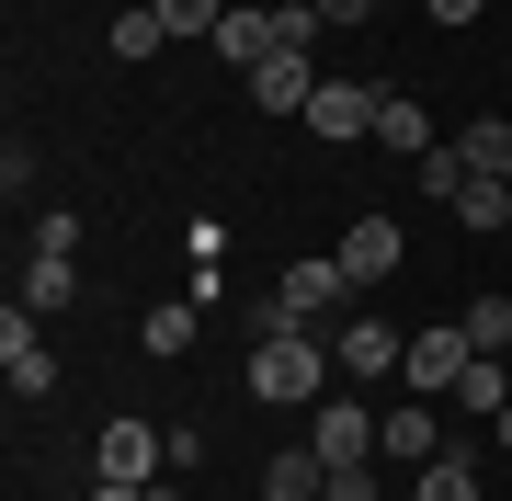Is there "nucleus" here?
<instances>
[{"instance_id": "nucleus-1", "label": "nucleus", "mask_w": 512, "mask_h": 501, "mask_svg": "<svg viewBox=\"0 0 512 501\" xmlns=\"http://www.w3.org/2000/svg\"><path fill=\"white\" fill-rule=\"evenodd\" d=\"M330 376H342V365H330L319 331H285V319H274V331L251 342V399H262V410H319Z\"/></svg>"}, {"instance_id": "nucleus-2", "label": "nucleus", "mask_w": 512, "mask_h": 501, "mask_svg": "<svg viewBox=\"0 0 512 501\" xmlns=\"http://www.w3.org/2000/svg\"><path fill=\"white\" fill-rule=\"evenodd\" d=\"M274 319L285 331H319V319H353V274L330 251H296L285 262V285H274Z\"/></svg>"}, {"instance_id": "nucleus-3", "label": "nucleus", "mask_w": 512, "mask_h": 501, "mask_svg": "<svg viewBox=\"0 0 512 501\" xmlns=\"http://www.w3.org/2000/svg\"><path fill=\"white\" fill-rule=\"evenodd\" d=\"M399 353H410V331H399V319H376V308H353L342 331H330V365H342V388H387V376H399Z\"/></svg>"}, {"instance_id": "nucleus-4", "label": "nucleus", "mask_w": 512, "mask_h": 501, "mask_svg": "<svg viewBox=\"0 0 512 501\" xmlns=\"http://www.w3.org/2000/svg\"><path fill=\"white\" fill-rule=\"evenodd\" d=\"M296 445H319V467H376V410H365V388H330Z\"/></svg>"}, {"instance_id": "nucleus-5", "label": "nucleus", "mask_w": 512, "mask_h": 501, "mask_svg": "<svg viewBox=\"0 0 512 501\" xmlns=\"http://www.w3.org/2000/svg\"><path fill=\"white\" fill-rule=\"evenodd\" d=\"M478 365V342H467V319H444V331H410V353H399V388L410 399H456V376Z\"/></svg>"}, {"instance_id": "nucleus-6", "label": "nucleus", "mask_w": 512, "mask_h": 501, "mask_svg": "<svg viewBox=\"0 0 512 501\" xmlns=\"http://www.w3.org/2000/svg\"><path fill=\"white\" fill-rule=\"evenodd\" d=\"M92 479H126V490L171 479V433H160V422H103V445H92Z\"/></svg>"}, {"instance_id": "nucleus-7", "label": "nucleus", "mask_w": 512, "mask_h": 501, "mask_svg": "<svg viewBox=\"0 0 512 501\" xmlns=\"http://www.w3.org/2000/svg\"><path fill=\"white\" fill-rule=\"evenodd\" d=\"M399 251H410V240H399V217H353L342 240H330V262L353 274V297H376V285L399 274Z\"/></svg>"}, {"instance_id": "nucleus-8", "label": "nucleus", "mask_w": 512, "mask_h": 501, "mask_svg": "<svg viewBox=\"0 0 512 501\" xmlns=\"http://www.w3.org/2000/svg\"><path fill=\"white\" fill-rule=\"evenodd\" d=\"M0 376H12V399H46L57 388V353H46V331H35L23 297H12V319H0Z\"/></svg>"}, {"instance_id": "nucleus-9", "label": "nucleus", "mask_w": 512, "mask_h": 501, "mask_svg": "<svg viewBox=\"0 0 512 501\" xmlns=\"http://www.w3.org/2000/svg\"><path fill=\"white\" fill-rule=\"evenodd\" d=\"M444 445H456V433H444V410H433V399H399V410L376 422V456H387V467H433Z\"/></svg>"}, {"instance_id": "nucleus-10", "label": "nucleus", "mask_w": 512, "mask_h": 501, "mask_svg": "<svg viewBox=\"0 0 512 501\" xmlns=\"http://www.w3.org/2000/svg\"><path fill=\"white\" fill-rule=\"evenodd\" d=\"M308 137H330V149L376 137V80H319V103H308Z\"/></svg>"}, {"instance_id": "nucleus-11", "label": "nucleus", "mask_w": 512, "mask_h": 501, "mask_svg": "<svg viewBox=\"0 0 512 501\" xmlns=\"http://www.w3.org/2000/svg\"><path fill=\"white\" fill-rule=\"evenodd\" d=\"M205 46H217V57H228V69H239V80H251V69H262V57H285V23H274V12H251V0H228V23H217V35H205Z\"/></svg>"}, {"instance_id": "nucleus-12", "label": "nucleus", "mask_w": 512, "mask_h": 501, "mask_svg": "<svg viewBox=\"0 0 512 501\" xmlns=\"http://www.w3.org/2000/svg\"><path fill=\"white\" fill-rule=\"evenodd\" d=\"M308 103H319L308 46H285V57H262V69H251V114H308Z\"/></svg>"}, {"instance_id": "nucleus-13", "label": "nucleus", "mask_w": 512, "mask_h": 501, "mask_svg": "<svg viewBox=\"0 0 512 501\" xmlns=\"http://www.w3.org/2000/svg\"><path fill=\"white\" fill-rule=\"evenodd\" d=\"M376 149H387V160H433V149H444L433 114H421V92H376Z\"/></svg>"}, {"instance_id": "nucleus-14", "label": "nucleus", "mask_w": 512, "mask_h": 501, "mask_svg": "<svg viewBox=\"0 0 512 501\" xmlns=\"http://www.w3.org/2000/svg\"><path fill=\"white\" fill-rule=\"evenodd\" d=\"M456 410H467V422H478V433H490V422H501V410H512V353H478V365L456 376Z\"/></svg>"}, {"instance_id": "nucleus-15", "label": "nucleus", "mask_w": 512, "mask_h": 501, "mask_svg": "<svg viewBox=\"0 0 512 501\" xmlns=\"http://www.w3.org/2000/svg\"><path fill=\"white\" fill-rule=\"evenodd\" d=\"M69 297H80V262H69V251H23V308L57 319Z\"/></svg>"}, {"instance_id": "nucleus-16", "label": "nucleus", "mask_w": 512, "mask_h": 501, "mask_svg": "<svg viewBox=\"0 0 512 501\" xmlns=\"http://www.w3.org/2000/svg\"><path fill=\"white\" fill-rule=\"evenodd\" d=\"M194 331H205V308H194V297H171V308H148V319H137V353L183 365V353H194Z\"/></svg>"}, {"instance_id": "nucleus-17", "label": "nucleus", "mask_w": 512, "mask_h": 501, "mask_svg": "<svg viewBox=\"0 0 512 501\" xmlns=\"http://www.w3.org/2000/svg\"><path fill=\"white\" fill-rule=\"evenodd\" d=\"M456 228H467V240H501V228H512V183L467 171V183H456Z\"/></svg>"}, {"instance_id": "nucleus-18", "label": "nucleus", "mask_w": 512, "mask_h": 501, "mask_svg": "<svg viewBox=\"0 0 512 501\" xmlns=\"http://www.w3.org/2000/svg\"><path fill=\"white\" fill-rule=\"evenodd\" d=\"M456 160L490 171V183H512V114H467V126H456Z\"/></svg>"}, {"instance_id": "nucleus-19", "label": "nucleus", "mask_w": 512, "mask_h": 501, "mask_svg": "<svg viewBox=\"0 0 512 501\" xmlns=\"http://www.w3.org/2000/svg\"><path fill=\"white\" fill-rule=\"evenodd\" d=\"M262 501H330V467H319V445H285L274 467H262Z\"/></svg>"}, {"instance_id": "nucleus-20", "label": "nucleus", "mask_w": 512, "mask_h": 501, "mask_svg": "<svg viewBox=\"0 0 512 501\" xmlns=\"http://www.w3.org/2000/svg\"><path fill=\"white\" fill-rule=\"evenodd\" d=\"M410 501H478V445H444L433 467H410Z\"/></svg>"}, {"instance_id": "nucleus-21", "label": "nucleus", "mask_w": 512, "mask_h": 501, "mask_svg": "<svg viewBox=\"0 0 512 501\" xmlns=\"http://www.w3.org/2000/svg\"><path fill=\"white\" fill-rule=\"evenodd\" d=\"M467 342H478V353H512V297H501V285L467 297Z\"/></svg>"}, {"instance_id": "nucleus-22", "label": "nucleus", "mask_w": 512, "mask_h": 501, "mask_svg": "<svg viewBox=\"0 0 512 501\" xmlns=\"http://www.w3.org/2000/svg\"><path fill=\"white\" fill-rule=\"evenodd\" d=\"M160 46H171V23L148 12V0H137V12H114V57H126V69H137V57H160Z\"/></svg>"}, {"instance_id": "nucleus-23", "label": "nucleus", "mask_w": 512, "mask_h": 501, "mask_svg": "<svg viewBox=\"0 0 512 501\" xmlns=\"http://www.w3.org/2000/svg\"><path fill=\"white\" fill-rule=\"evenodd\" d=\"M148 12H160L171 35H217V23H228V0H148Z\"/></svg>"}, {"instance_id": "nucleus-24", "label": "nucleus", "mask_w": 512, "mask_h": 501, "mask_svg": "<svg viewBox=\"0 0 512 501\" xmlns=\"http://www.w3.org/2000/svg\"><path fill=\"white\" fill-rule=\"evenodd\" d=\"M410 171H421V194H433V205H456V183H467V160H456V137H444L433 160H410Z\"/></svg>"}, {"instance_id": "nucleus-25", "label": "nucleus", "mask_w": 512, "mask_h": 501, "mask_svg": "<svg viewBox=\"0 0 512 501\" xmlns=\"http://www.w3.org/2000/svg\"><path fill=\"white\" fill-rule=\"evenodd\" d=\"M35 251H69V262H80V217H69V205H46V217H35Z\"/></svg>"}, {"instance_id": "nucleus-26", "label": "nucleus", "mask_w": 512, "mask_h": 501, "mask_svg": "<svg viewBox=\"0 0 512 501\" xmlns=\"http://www.w3.org/2000/svg\"><path fill=\"white\" fill-rule=\"evenodd\" d=\"M308 12H319V35H353V23H365V12H387V0H308Z\"/></svg>"}, {"instance_id": "nucleus-27", "label": "nucleus", "mask_w": 512, "mask_h": 501, "mask_svg": "<svg viewBox=\"0 0 512 501\" xmlns=\"http://www.w3.org/2000/svg\"><path fill=\"white\" fill-rule=\"evenodd\" d=\"M421 12H433V23H444V35H467V23H478V12H490V0H421Z\"/></svg>"}, {"instance_id": "nucleus-28", "label": "nucleus", "mask_w": 512, "mask_h": 501, "mask_svg": "<svg viewBox=\"0 0 512 501\" xmlns=\"http://www.w3.org/2000/svg\"><path fill=\"white\" fill-rule=\"evenodd\" d=\"M330 501H376V467H330Z\"/></svg>"}, {"instance_id": "nucleus-29", "label": "nucleus", "mask_w": 512, "mask_h": 501, "mask_svg": "<svg viewBox=\"0 0 512 501\" xmlns=\"http://www.w3.org/2000/svg\"><path fill=\"white\" fill-rule=\"evenodd\" d=\"M92 501H148V490H126V479H92Z\"/></svg>"}, {"instance_id": "nucleus-30", "label": "nucleus", "mask_w": 512, "mask_h": 501, "mask_svg": "<svg viewBox=\"0 0 512 501\" xmlns=\"http://www.w3.org/2000/svg\"><path fill=\"white\" fill-rule=\"evenodd\" d=\"M490 445H501V456H512V410H501V422H490Z\"/></svg>"}, {"instance_id": "nucleus-31", "label": "nucleus", "mask_w": 512, "mask_h": 501, "mask_svg": "<svg viewBox=\"0 0 512 501\" xmlns=\"http://www.w3.org/2000/svg\"><path fill=\"white\" fill-rule=\"evenodd\" d=\"M387 12H399V0H387Z\"/></svg>"}]
</instances>
